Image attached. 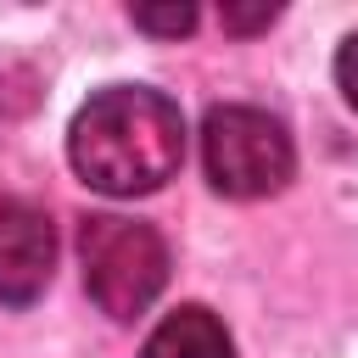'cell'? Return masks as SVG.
Segmentation results:
<instances>
[{
  "instance_id": "obj_1",
  "label": "cell",
  "mask_w": 358,
  "mask_h": 358,
  "mask_svg": "<svg viewBox=\"0 0 358 358\" xmlns=\"http://www.w3.org/2000/svg\"><path fill=\"white\" fill-rule=\"evenodd\" d=\"M78 179L101 196H151L185 162V117L162 90L112 84L90 95L67 129Z\"/></svg>"
},
{
  "instance_id": "obj_2",
  "label": "cell",
  "mask_w": 358,
  "mask_h": 358,
  "mask_svg": "<svg viewBox=\"0 0 358 358\" xmlns=\"http://www.w3.org/2000/svg\"><path fill=\"white\" fill-rule=\"evenodd\" d=\"M78 257H84L90 302L112 319H140L168 285V241L140 218H117V213L84 218Z\"/></svg>"
},
{
  "instance_id": "obj_3",
  "label": "cell",
  "mask_w": 358,
  "mask_h": 358,
  "mask_svg": "<svg viewBox=\"0 0 358 358\" xmlns=\"http://www.w3.org/2000/svg\"><path fill=\"white\" fill-rule=\"evenodd\" d=\"M201 162L218 196L257 201L291 185L296 173V145L280 117L263 106H213L201 123Z\"/></svg>"
},
{
  "instance_id": "obj_4",
  "label": "cell",
  "mask_w": 358,
  "mask_h": 358,
  "mask_svg": "<svg viewBox=\"0 0 358 358\" xmlns=\"http://www.w3.org/2000/svg\"><path fill=\"white\" fill-rule=\"evenodd\" d=\"M56 268V229L28 201H0V302L28 308Z\"/></svg>"
},
{
  "instance_id": "obj_5",
  "label": "cell",
  "mask_w": 358,
  "mask_h": 358,
  "mask_svg": "<svg viewBox=\"0 0 358 358\" xmlns=\"http://www.w3.org/2000/svg\"><path fill=\"white\" fill-rule=\"evenodd\" d=\"M140 358H235V347H229V330L218 324V313H207L201 302H185L145 336Z\"/></svg>"
},
{
  "instance_id": "obj_6",
  "label": "cell",
  "mask_w": 358,
  "mask_h": 358,
  "mask_svg": "<svg viewBox=\"0 0 358 358\" xmlns=\"http://www.w3.org/2000/svg\"><path fill=\"white\" fill-rule=\"evenodd\" d=\"M129 17H134V28H145V34H173V39L196 28V6H134Z\"/></svg>"
},
{
  "instance_id": "obj_7",
  "label": "cell",
  "mask_w": 358,
  "mask_h": 358,
  "mask_svg": "<svg viewBox=\"0 0 358 358\" xmlns=\"http://www.w3.org/2000/svg\"><path fill=\"white\" fill-rule=\"evenodd\" d=\"M218 17H224V28H229V34H257V28H268V22L280 17V6H252V11H235V6H224Z\"/></svg>"
},
{
  "instance_id": "obj_8",
  "label": "cell",
  "mask_w": 358,
  "mask_h": 358,
  "mask_svg": "<svg viewBox=\"0 0 358 358\" xmlns=\"http://www.w3.org/2000/svg\"><path fill=\"white\" fill-rule=\"evenodd\" d=\"M336 84H341V95H347V106L358 112V34L341 45V56H336Z\"/></svg>"
}]
</instances>
